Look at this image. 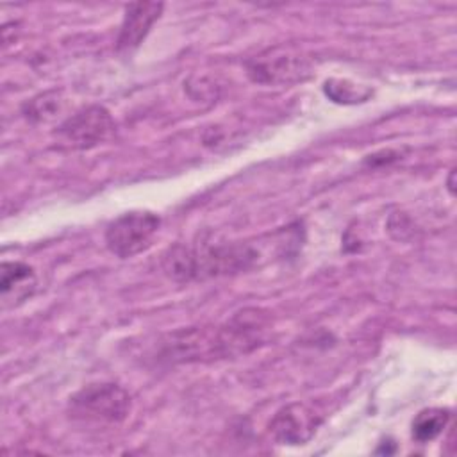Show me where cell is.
I'll list each match as a JSON object with an SVG mask.
<instances>
[{"mask_svg":"<svg viewBox=\"0 0 457 457\" xmlns=\"http://www.w3.org/2000/svg\"><path fill=\"white\" fill-rule=\"evenodd\" d=\"M257 252L243 243H196L173 245L162 255V271L177 282L204 280L234 275L248 270Z\"/></svg>","mask_w":457,"mask_h":457,"instance_id":"1","label":"cell"},{"mask_svg":"<svg viewBox=\"0 0 457 457\" xmlns=\"http://www.w3.org/2000/svg\"><path fill=\"white\" fill-rule=\"evenodd\" d=\"M71 418L82 423L118 425L132 409L127 389L114 382H95L79 389L68 403Z\"/></svg>","mask_w":457,"mask_h":457,"instance_id":"2","label":"cell"},{"mask_svg":"<svg viewBox=\"0 0 457 457\" xmlns=\"http://www.w3.org/2000/svg\"><path fill=\"white\" fill-rule=\"evenodd\" d=\"M159 227L161 218L155 212L129 211L107 225L105 246L112 255L130 259L152 246Z\"/></svg>","mask_w":457,"mask_h":457,"instance_id":"3","label":"cell"},{"mask_svg":"<svg viewBox=\"0 0 457 457\" xmlns=\"http://www.w3.org/2000/svg\"><path fill=\"white\" fill-rule=\"evenodd\" d=\"M114 130L111 112L102 105H87L68 116L57 127V139L71 150L93 148L105 141Z\"/></svg>","mask_w":457,"mask_h":457,"instance_id":"4","label":"cell"},{"mask_svg":"<svg viewBox=\"0 0 457 457\" xmlns=\"http://www.w3.org/2000/svg\"><path fill=\"white\" fill-rule=\"evenodd\" d=\"M246 73L257 84L287 86L305 80L311 75V64L298 55L270 54L252 59L246 64Z\"/></svg>","mask_w":457,"mask_h":457,"instance_id":"5","label":"cell"},{"mask_svg":"<svg viewBox=\"0 0 457 457\" xmlns=\"http://www.w3.org/2000/svg\"><path fill=\"white\" fill-rule=\"evenodd\" d=\"M320 425L321 418L309 405L295 402L282 407L273 416L270 421V434L280 445L298 446L311 441Z\"/></svg>","mask_w":457,"mask_h":457,"instance_id":"6","label":"cell"},{"mask_svg":"<svg viewBox=\"0 0 457 457\" xmlns=\"http://www.w3.org/2000/svg\"><path fill=\"white\" fill-rule=\"evenodd\" d=\"M164 4L136 2L125 7L116 48L120 54H132L148 36L152 25L161 18Z\"/></svg>","mask_w":457,"mask_h":457,"instance_id":"7","label":"cell"},{"mask_svg":"<svg viewBox=\"0 0 457 457\" xmlns=\"http://www.w3.org/2000/svg\"><path fill=\"white\" fill-rule=\"evenodd\" d=\"M37 287L32 266L21 261H4L0 266V300L4 309H14L27 302Z\"/></svg>","mask_w":457,"mask_h":457,"instance_id":"8","label":"cell"},{"mask_svg":"<svg viewBox=\"0 0 457 457\" xmlns=\"http://www.w3.org/2000/svg\"><path fill=\"white\" fill-rule=\"evenodd\" d=\"M448 420H450L448 409H441V407L425 409L412 421V437L418 443H428L445 430Z\"/></svg>","mask_w":457,"mask_h":457,"instance_id":"9","label":"cell"},{"mask_svg":"<svg viewBox=\"0 0 457 457\" xmlns=\"http://www.w3.org/2000/svg\"><path fill=\"white\" fill-rule=\"evenodd\" d=\"M325 95L337 104H357V102H366L371 96V89L370 87H362L357 86L353 82L348 80H336L330 79L325 82L323 86Z\"/></svg>","mask_w":457,"mask_h":457,"instance_id":"10","label":"cell"},{"mask_svg":"<svg viewBox=\"0 0 457 457\" xmlns=\"http://www.w3.org/2000/svg\"><path fill=\"white\" fill-rule=\"evenodd\" d=\"M61 109H62L61 95L57 91H50V93H43V95L32 98L25 105V114H27V118L41 123V121L55 120L59 116Z\"/></svg>","mask_w":457,"mask_h":457,"instance_id":"11","label":"cell"}]
</instances>
